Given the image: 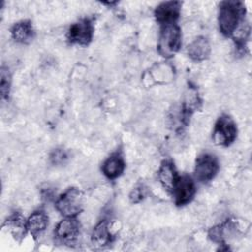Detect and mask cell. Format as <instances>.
Instances as JSON below:
<instances>
[{"label": "cell", "instance_id": "6da1fadb", "mask_svg": "<svg viewBox=\"0 0 252 252\" xmlns=\"http://www.w3.org/2000/svg\"><path fill=\"white\" fill-rule=\"evenodd\" d=\"M246 9L240 1H222L219 5L218 25L220 32L231 37L237 27L245 19Z\"/></svg>", "mask_w": 252, "mask_h": 252}, {"label": "cell", "instance_id": "7a4b0ae2", "mask_svg": "<svg viewBox=\"0 0 252 252\" xmlns=\"http://www.w3.org/2000/svg\"><path fill=\"white\" fill-rule=\"evenodd\" d=\"M182 32L178 24H170L159 27L157 43L158 53L165 58H172L181 48Z\"/></svg>", "mask_w": 252, "mask_h": 252}, {"label": "cell", "instance_id": "3957f363", "mask_svg": "<svg viewBox=\"0 0 252 252\" xmlns=\"http://www.w3.org/2000/svg\"><path fill=\"white\" fill-rule=\"evenodd\" d=\"M84 195L77 187H69L54 202L56 211L64 218H77L83 211Z\"/></svg>", "mask_w": 252, "mask_h": 252}, {"label": "cell", "instance_id": "277c9868", "mask_svg": "<svg viewBox=\"0 0 252 252\" xmlns=\"http://www.w3.org/2000/svg\"><path fill=\"white\" fill-rule=\"evenodd\" d=\"M94 19L93 17H84L73 24L67 30L66 39L69 44L88 46L94 35Z\"/></svg>", "mask_w": 252, "mask_h": 252}, {"label": "cell", "instance_id": "5b68a950", "mask_svg": "<svg viewBox=\"0 0 252 252\" xmlns=\"http://www.w3.org/2000/svg\"><path fill=\"white\" fill-rule=\"evenodd\" d=\"M237 132V126L233 118L226 113H222L215 122L212 140L217 146L228 147L236 140Z\"/></svg>", "mask_w": 252, "mask_h": 252}, {"label": "cell", "instance_id": "8992f818", "mask_svg": "<svg viewBox=\"0 0 252 252\" xmlns=\"http://www.w3.org/2000/svg\"><path fill=\"white\" fill-rule=\"evenodd\" d=\"M219 158L211 153L200 154L195 160L194 179L200 183L211 182L219 173Z\"/></svg>", "mask_w": 252, "mask_h": 252}, {"label": "cell", "instance_id": "52a82bcc", "mask_svg": "<svg viewBox=\"0 0 252 252\" xmlns=\"http://www.w3.org/2000/svg\"><path fill=\"white\" fill-rule=\"evenodd\" d=\"M196 193L197 187L195 179L188 174H182L179 175L170 195L177 207H183L193 201Z\"/></svg>", "mask_w": 252, "mask_h": 252}, {"label": "cell", "instance_id": "ba28073f", "mask_svg": "<svg viewBox=\"0 0 252 252\" xmlns=\"http://www.w3.org/2000/svg\"><path fill=\"white\" fill-rule=\"evenodd\" d=\"M81 224L77 218H64L54 228V237L63 245H74L80 235Z\"/></svg>", "mask_w": 252, "mask_h": 252}, {"label": "cell", "instance_id": "9c48e42d", "mask_svg": "<svg viewBox=\"0 0 252 252\" xmlns=\"http://www.w3.org/2000/svg\"><path fill=\"white\" fill-rule=\"evenodd\" d=\"M239 232L240 229L237 221L233 219H227L212 226L208 230V237L211 241L219 245H225L229 239L234 238Z\"/></svg>", "mask_w": 252, "mask_h": 252}, {"label": "cell", "instance_id": "30bf717a", "mask_svg": "<svg viewBox=\"0 0 252 252\" xmlns=\"http://www.w3.org/2000/svg\"><path fill=\"white\" fill-rule=\"evenodd\" d=\"M182 2L180 1H165L159 3L154 10V17L157 23L160 26L177 24L181 15Z\"/></svg>", "mask_w": 252, "mask_h": 252}, {"label": "cell", "instance_id": "8fae6325", "mask_svg": "<svg viewBox=\"0 0 252 252\" xmlns=\"http://www.w3.org/2000/svg\"><path fill=\"white\" fill-rule=\"evenodd\" d=\"M125 168L126 162L124 157L120 151H116L104 159L100 170L108 180H115L123 174Z\"/></svg>", "mask_w": 252, "mask_h": 252}, {"label": "cell", "instance_id": "7c38bea8", "mask_svg": "<svg viewBox=\"0 0 252 252\" xmlns=\"http://www.w3.org/2000/svg\"><path fill=\"white\" fill-rule=\"evenodd\" d=\"M179 177L178 171L172 159L165 158L163 159L158 169V179L161 187L170 194L175 182Z\"/></svg>", "mask_w": 252, "mask_h": 252}, {"label": "cell", "instance_id": "4fadbf2b", "mask_svg": "<svg viewBox=\"0 0 252 252\" xmlns=\"http://www.w3.org/2000/svg\"><path fill=\"white\" fill-rule=\"evenodd\" d=\"M114 235L111 230V223L108 220H100L93 228L91 233V241L97 248H104L110 245Z\"/></svg>", "mask_w": 252, "mask_h": 252}, {"label": "cell", "instance_id": "5bb4252c", "mask_svg": "<svg viewBox=\"0 0 252 252\" xmlns=\"http://www.w3.org/2000/svg\"><path fill=\"white\" fill-rule=\"evenodd\" d=\"M148 78L151 80L150 86L156 84H167L174 78V69L170 64L166 62H159L158 64L154 65L145 73L143 79Z\"/></svg>", "mask_w": 252, "mask_h": 252}, {"label": "cell", "instance_id": "9a60e30c", "mask_svg": "<svg viewBox=\"0 0 252 252\" xmlns=\"http://www.w3.org/2000/svg\"><path fill=\"white\" fill-rule=\"evenodd\" d=\"M2 228H6L7 231L18 242H21L25 238L27 232H29L27 219H25V217L18 212L13 213L7 218L2 224Z\"/></svg>", "mask_w": 252, "mask_h": 252}, {"label": "cell", "instance_id": "2e32d148", "mask_svg": "<svg viewBox=\"0 0 252 252\" xmlns=\"http://www.w3.org/2000/svg\"><path fill=\"white\" fill-rule=\"evenodd\" d=\"M212 52L209 39L204 35L195 37L187 45V55L195 62H202L207 60Z\"/></svg>", "mask_w": 252, "mask_h": 252}, {"label": "cell", "instance_id": "e0dca14e", "mask_svg": "<svg viewBox=\"0 0 252 252\" xmlns=\"http://www.w3.org/2000/svg\"><path fill=\"white\" fill-rule=\"evenodd\" d=\"M10 33L12 38L21 44L30 43L35 36L33 25L30 20H21L15 23L10 29Z\"/></svg>", "mask_w": 252, "mask_h": 252}, {"label": "cell", "instance_id": "ac0fdd59", "mask_svg": "<svg viewBox=\"0 0 252 252\" xmlns=\"http://www.w3.org/2000/svg\"><path fill=\"white\" fill-rule=\"evenodd\" d=\"M49 218L45 211L41 209L35 210L27 219L28 230L34 239H37L46 230Z\"/></svg>", "mask_w": 252, "mask_h": 252}, {"label": "cell", "instance_id": "d6986e66", "mask_svg": "<svg viewBox=\"0 0 252 252\" xmlns=\"http://www.w3.org/2000/svg\"><path fill=\"white\" fill-rule=\"evenodd\" d=\"M201 104L202 100L197 88L195 86H189L185 93L184 98L181 104L179 105L183 113L188 118H190L193 115V113L201 107Z\"/></svg>", "mask_w": 252, "mask_h": 252}, {"label": "cell", "instance_id": "ffe728a7", "mask_svg": "<svg viewBox=\"0 0 252 252\" xmlns=\"http://www.w3.org/2000/svg\"><path fill=\"white\" fill-rule=\"evenodd\" d=\"M12 86V75L10 69L2 65L0 71V94L2 100H8Z\"/></svg>", "mask_w": 252, "mask_h": 252}, {"label": "cell", "instance_id": "44dd1931", "mask_svg": "<svg viewBox=\"0 0 252 252\" xmlns=\"http://www.w3.org/2000/svg\"><path fill=\"white\" fill-rule=\"evenodd\" d=\"M147 195H148V188L145 185L140 184L131 190L129 194V200L132 204H139L144 199H146Z\"/></svg>", "mask_w": 252, "mask_h": 252}, {"label": "cell", "instance_id": "7402d4cb", "mask_svg": "<svg viewBox=\"0 0 252 252\" xmlns=\"http://www.w3.org/2000/svg\"><path fill=\"white\" fill-rule=\"evenodd\" d=\"M67 159H68V154L62 148L53 150L49 155V160L53 165H61L65 163Z\"/></svg>", "mask_w": 252, "mask_h": 252}]
</instances>
